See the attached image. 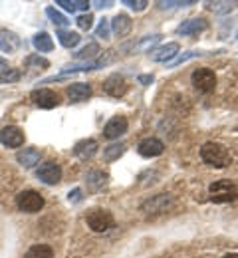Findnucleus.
<instances>
[{
    "instance_id": "nucleus-1",
    "label": "nucleus",
    "mask_w": 238,
    "mask_h": 258,
    "mask_svg": "<svg viewBox=\"0 0 238 258\" xmlns=\"http://www.w3.org/2000/svg\"><path fill=\"white\" fill-rule=\"evenodd\" d=\"M201 157H203V161L206 165H210L214 169H224L232 161L228 149L224 145H220V143H214V141L204 143L203 149H201Z\"/></svg>"
},
{
    "instance_id": "nucleus-2",
    "label": "nucleus",
    "mask_w": 238,
    "mask_h": 258,
    "mask_svg": "<svg viewBox=\"0 0 238 258\" xmlns=\"http://www.w3.org/2000/svg\"><path fill=\"white\" fill-rule=\"evenodd\" d=\"M208 193H210V201L214 203H234L238 199V187L232 181H214L210 187H208Z\"/></svg>"
},
{
    "instance_id": "nucleus-3",
    "label": "nucleus",
    "mask_w": 238,
    "mask_h": 258,
    "mask_svg": "<svg viewBox=\"0 0 238 258\" xmlns=\"http://www.w3.org/2000/svg\"><path fill=\"white\" fill-rule=\"evenodd\" d=\"M86 223L88 226L94 230V232H105L113 226V215L105 209H92L88 215H86Z\"/></svg>"
},
{
    "instance_id": "nucleus-4",
    "label": "nucleus",
    "mask_w": 238,
    "mask_h": 258,
    "mask_svg": "<svg viewBox=\"0 0 238 258\" xmlns=\"http://www.w3.org/2000/svg\"><path fill=\"white\" fill-rule=\"evenodd\" d=\"M173 207H175L173 197L163 193V195H157V197L147 199V201L141 205V211L147 213V215H163V213H167Z\"/></svg>"
},
{
    "instance_id": "nucleus-5",
    "label": "nucleus",
    "mask_w": 238,
    "mask_h": 258,
    "mask_svg": "<svg viewBox=\"0 0 238 258\" xmlns=\"http://www.w3.org/2000/svg\"><path fill=\"white\" fill-rule=\"evenodd\" d=\"M191 80H193L195 90L201 92V94L212 92L214 86H216V76H214V72L208 70V68H199V70H195L193 76H191Z\"/></svg>"
},
{
    "instance_id": "nucleus-6",
    "label": "nucleus",
    "mask_w": 238,
    "mask_h": 258,
    "mask_svg": "<svg viewBox=\"0 0 238 258\" xmlns=\"http://www.w3.org/2000/svg\"><path fill=\"white\" fill-rule=\"evenodd\" d=\"M16 207L22 213H38L44 207V197L36 191H22L16 197Z\"/></svg>"
},
{
    "instance_id": "nucleus-7",
    "label": "nucleus",
    "mask_w": 238,
    "mask_h": 258,
    "mask_svg": "<svg viewBox=\"0 0 238 258\" xmlns=\"http://www.w3.org/2000/svg\"><path fill=\"white\" fill-rule=\"evenodd\" d=\"M36 177L46 185H58L62 181V167L56 161H46L36 171Z\"/></svg>"
},
{
    "instance_id": "nucleus-8",
    "label": "nucleus",
    "mask_w": 238,
    "mask_h": 258,
    "mask_svg": "<svg viewBox=\"0 0 238 258\" xmlns=\"http://www.w3.org/2000/svg\"><path fill=\"white\" fill-rule=\"evenodd\" d=\"M0 143L4 147H10V149L22 147L24 145V131L16 125H8V127L0 129Z\"/></svg>"
},
{
    "instance_id": "nucleus-9",
    "label": "nucleus",
    "mask_w": 238,
    "mask_h": 258,
    "mask_svg": "<svg viewBox=\"0 0 238 258\" xmlns=\"http://www.w3.org/2000/svg\"><path fill=\"white\" fill-rule=\"evenodd\" d=\"M103 92L111 97L125 96V92H127V82H125V78L119 76V74H111V76L103 82Z\"/></svg>"
},
{
    "instance_id": "nucleus-10",
    "label": "nucleus",
    "mask_w": 238,
    "mask_h": 258,
    "mask_svg": "<svg viewBox=\"0 0 238 258\" xmlns=\"http://www.w3.org/2000/svg\"><path fill=\"white\" fill-rule=\"evenodd\" d=\"M32 101H34L38 107H42V109H52V107H56L58 103H60V97L58 94H54L52 90H46V88H40V90H34L32 94Z\"/></svg>"
},
{
    "instance_id": "nucleus-11",
    "label": "nucleus",
    "mask_w": 238,
    "mask_h": 258,
    "mask_svg": "<svg viewBox=\"0 0 238 258\" xmlns=\"http://www.w3.org/2000/svg\"><path fill=\"white\" fill-rule=\"evenodd\" d=\"M137 151H139V155H143V157H159V155L165 151V145H163V141L157 139V137H147V139H143V141L139 143Z\"/></svg>"
},
{
    "instance_id": "nucleus-12",
    "label": "nucleus",
    "mask_w": 238,
    "mask_h": 258,
    "mask_svg": "<svg viewBox=\"0 0 238 258\" xmlns=\"http://www.w3.org/2000/svg\"><path fill=\"white\" fill-rule=\"evenodd\" d=\"M127 117H123V115H115V117H111L107 123H105V127H103V135L107 137V139H117L119 135H123L125 131H127Z\"/></svg>"
},
{
    "instance_id": "nucleus-13",
    "label": "nucleus",
    "mask_w": 238,
    "mask_h": 258,
    "mask_svg": "<svg viewBox=\"0 0 238 258\" xmlns=\"http://www.w3.org/2000/svg\"><path fill=\"white\" fill-rule=\"evenodd\" d=\"M96 153H98V141H96V139H82V141H77L75 147H73V155H75L77 159H82V161L92 159Z\"/></svg>"
},
{
    "instance_id": "nucleus-14",
    "label": "nucleus",
    "mask_w": 238,
    "mask_h": 258,
    "mask_svg": "<svg viewBox=\"0 0 238 258\" xmlns=\"http://www.w3.org/2000/svg\"><path fill=\"white\" fill-rule=\"evenodd\" d=\"M208 28L206 20L203 18H191V20H185L179 28H177V34L179 36H195V34H201Z\"/></svg>"
},
{
    "instance_id": "nucleus-15",
    "label": "nucleus",
    "mask_w": 238,
    "mask_h": 258,
    "mask_svg": "<svg viewBox=\"0 0 238 258\" xmlns=\"http://www.w3.org/2000/svg\"><path fill=\"white\" fill-rule=\"evenodd\" d=\"M131 28H133V22H131V18L127 14H117L111 20V32L115 36H119V38H125L127 34L131 32Z\"/></svg>"
},
{
    "instance_id": "nucleus-16",
    "label": "nucleus",
    "mask_w": 238,
    "mask_h": 258,
    "mask_svg": "<svg viewBox=\"0 0 238 258\" xmlns=\"http://www.w3.org/2000/svg\"><path fill=\"white\" fill-rule=\"evenodd\" d=\"M177 54H179V44H177V42H171L167 46H161V48L153 50V52H151V58H153L155 62H167V64H169L171 60H175Z\"/></svg>"
},
{
    "instance_id": "nucleus-17",
    "label": "nucleus",
    "mask_w": 238,
    "mask_h": 258,
    "mask_svg": "<svg viewBox=\"0 0 238 258\" xmlns=\"http://www.w3.org/2000/svg\"><path fill=\"white\" fill-rule=\"evenodd\" d=\"M107 181H109V175L107 173H103V171H90L88 177H86L88 191H92V193L102 191L103 187L107 185Z\"/></svg>"
},
{
    "instance_id": "nucleus-18",
    "label": "nucleus",
    "mask_w": 238,
    "mask_h": 258,
    "mask_svg": "<svg viewBox=\"0 0 238 258\" xmlns=\"http://www.w3.org/2000/svg\"><path fill=\"white\" fill-rule=\"evenodd\" d=\"M42 159V153L36 149V147H28V149H22V151H18V155H16V161L20 163L22 167H26V169H32L34 165H38Z\"/></svg>"
},
{
    "instance_id": "nucleus-19",
    "label": "nucleus",
    "mask_w": 238,
    "mask_h": 258,
    "mask_svg": "<svg viewBox=\"0 0 238 258\" xmlns=\"http://www.w3.org/2000/svg\"><path fill=\"white\" fill-rule=\"evenodd\" d=\"M20 46H22V40L14 32H8V30H2V32H0V48H2L4 52L12 54V52H16Z\"/></svg>"
},
{
    "instance_id": "nucleus-20",
    "label": "nucleus",
    "mask_w": 238,
    "mask_h": 258,
    "mask_svg": "<svg viewBox=\"0 0 238 258\" xmlns=\"http://www.w3.org/2000/svg\"><path fill=\"white\" fill-rule=\"evenodd\" d=\"M161 40V36L159 34H155V36H145L141 42H133V44H125V46H121V50L123 52H145V50H149V48H153L157 42Z\"/></svg>"
},
{
    "instance_id": "nucleus-21",
    "label": "nucleus",
    "mask_w": 238,
    "mask_h": 258,
    "mask_svg": "<svg viewBox=\"0 0 238 258\" xmlns=\"http://www.w3.org/2000/svg\"><path fill=\"white\" fill-rule=\"evenodd\" d=\"M68 97L71 101H86L88 97H92V88L88 84L75 82V84L68 86Z\"/></svg>"
},
{
    "instance_id": "nucleus-22",
    "label": "nucleus",
    "mask_w": 238,
    "mask_h": 258,
    "mask_svg": "<svg viewBox=\"0 0 238 258\" xmlns=\"http://www.w3.org/2000/svg\"><path fill=\"white\" fill-rule=\"evenodd\" d=\"M32 44L38 52H52L54 50V40L48 32H38L32 40Z\"/></svg>"
},
{
    "instance_id": "nucleus-23",
    "label": "nucleus",
    "mask_w": 238,
    "mask_h": 258,
    "mask_svg": "<svg viewBox=\"0 0 238 258\" xmlns=\"http://www.w3.org/2000/svg\"><path fill=\"white\" fill-rule=\"evenodd\" d=\"M98 56H100V46H98L96 42L88 44L86 48H82V50L75 54V58H77L80 62H94V58H98Z\"/></svg>"
},
{
    "instance_id": "nucleus-24",
    "label": "nucleus",
    "mask_w": 238,
    "mask_h": 258,
    "mask_svg": "<svg viewBox=\"0 0 238 258\" xmlns=\"http://www.w3.org/2000/svg\"><path fill=\"white\" fill-rule=\"evenodd\" d=\"M125 149H127L125 143H113V145H109V147L103 149V159L105 161H115V159H119L125 153Z\"/></svg>"
},
{
    "instance_id": "nucleus-25",
    "label": "nucleus",
    "mask_w": 238,
    "mask_h": 258,
    "mask_svg": "<svg viewBox=\"0 0 238 258\" xmlns=\"http://www.w3.org/2000/svg\"><path fill=\"white\" fill-rule=\"evenodd\" d=\"M58 40H60V44L64 46V48H75L77 44H80V34L77 32H71V30H60L58 32Z\"/></svg>"
},
{
    "instance_id": "nucleus-26",
    "label": "nucleus",
    "mask_w": 238,
    "mask_h": 258,
    "mask_svg": "<svg viewBox=\"0 0 238 258\" xmlns=\"http://www.w3.org/2000/svg\"><path fill=\"white\" fill-rule=\"evenodd\" d=\"M24 258H54V250L48 244H34Z\"/></svg>"
},
{
    "instance_id": "nucleus-27",
    "label": "nucleus",
    "mask_w": 238,
    "mask_h": 258,
    "mask_svg": "<svg viewBox=\"0 0 238 258\" xmlns=\"http://www.w3.org/2000/svg\"><path fill=\"white\" fill-rule=\"evenodd\" d=\"M58 6H64L68 12H80V10H88V0H58Z\"/></svg>"
},
{
    "instance_id": "nucleus-28",
    "label": "nucleus",
    "mask_w": 238,
    "mask_h": 258,
    "mask_svg": "<svg viewBox=\"0 0 238 258\" xmlns=\"http://www.w3.org/2000/svg\"><path fill=\"white\" fill-rule=\"evenodd\" d=\"M46 16L52 20V24L54 26H58V28H62V26H68L69 22H68V18L62 14V12H58L56 8H52V6H48L46 8Z\"/></svg>"
},
{
    "instance_id": "nucleus-29",
    "label": "nucleus",
    "mask_w": 238,
    "mask_h": 258,
    "mask_svg": "<svg viewBox=\"0 0 238 258\" xmlns=\"http://www.w3.org/2000/svg\"><path fill=\"white\" fill-rule=\"evenodd\" d=\"M234 6H236V2H208V4H206L208 10L218 12V14H222V12H230Z\"/></svg>"
},
{
    "instance_id": "nucleus-30",
    "label": "nucleus",
    "mask_w": 238,
    "mask_h": 258,
    "mask_svg": "<svg viewBox=\"0 0 238 258\" xmlns=\"http://www.w3.org/2000/svg\"><path fill=\"white\" fill-rule=\"evenodd\" d=\"M199 56H203V52H185V54H181V56H177L175 60H171L169 68H177V66L185 64V62H189V60H193V58H199Z\"/></svg>"
},
{
    "instance_id": "nucleus-31",
    "label": "nucleus",
    "mask_w": 238,
    "mask_h": 258,
    "mask_svg": "<svg viewBox=\"0 0 238 258\" xmlns=\"http://www.w3.org/2000/svg\"><path fill=\"white\" fill-rule=\"evenodd\" d=\"M159 4V8H179V6H191V4H195V0H169V2H165V0H161V2H157Z\"/></svg>"
},
{
    "instance_id": "nucleus-32",
    "label": "nucleus",
    "mask_w": 238,
    "mask_h": 258,
    "mask_svg": "<svg viewBox=\"0 0 238 258\" xmlns=\"http://www.w3.org/2000/svg\"><path fill=\"white\" fill-rule=\"evenodd\" d=\"M20 80V72L18 70H4L2 76H0V84H6V82H18Z\"/></svg>"
},
{
    "instance_id": "nucleus-33",
    "label": "nucleus",
    "mask_w": 238,
    "mask_h": 258,
    "mask_svg": "<svg viewBox=\"0 0 238 258\" xmlns=\"http://www.w3.org/2000/svg\"><path fill=\"white\" fill-rule=\"evenodd\" d=\"M75 22H77V26H80L82 30H90V28L94 26V16H92V14H84V16H80Z\"/></svg>"
},
{
    "instance_id": "nucleus-34",
    "label": "nucleus",
    "mask_w": 238,
    "mask_h": 258,
    "mask_svg": "<svg viewBox=\"0 0 238 258\" xmlns=\"http://www.w3.org/2000/svg\"><path fill=\"white\" fill-rule=\"evenodd\" d=\"M96 34H98V38H103V40H107V38H109V34H111V28H109V20H102V22H100V26H98V30H96Z\"/></svg>"
},
{
    "instance_id": "nucleus-35",
    "label": "nucleus",
    "mask_w": 238,
    "mask_h": 258,
    "mask_svg": "<svg viewBox=\"0 0 238 258\" xmlns=\"http://www.w3.org/2000/svg\"><path fill=\"white\" fill-rule=\"evenodd\" d=\"M26 66H36V68H48L50 62L46 58H40V56H28L26 58Z\"/></svg>"
},
{
    "instance_id": "nucleus-36",
    "label": "nucleus",
    "mask_w": 238,
    "mask_h": 258,
    "mask_svg": "<svg viewBox=\"0 0 238 258\" xmlns=\"http://www.w3.org/2000/svg\"><path fill=\"white\" fill-rule=\"evenodd\" d=\"M123 4H127L129 8H133V10H137V12H141V10H145L147 8V0H123Z\"/></svg>"
},
{
    "instance_id": "nucleus-37",
    "label": "nucleus",
    "mask_w": 238,
    "mask_h": 258,
    "mask_svg": "<svg viewBox=\"0 0 238 258\" xmlns=\"http://www.w3.org/2000/svg\"><path fill=\"white\" fill-rule=\"evenodd\" d=\"M82 189H73V191H69L68 195V201L69 203H73V205H77V203H82L84 201V197H82Z\"/></svg>"
},
{
    "instance_id": "nucleus-38",
    "label": "nucleus",
    "mask_w": 238,
    "mask_h": 258,
    "mask_svg": "<svg viewBox=\"0 0 238 258\" xmlns=\"http://www.w3.org/2000/svg\"><path fill=\"white\" fill-rule=\"evenodd\" d=\"M137 80H139V84H143V86H149V84L153 82V74H149V76H139Z\"/></svg>"
},
{
    "instance_id": "nucleus-39",
    "label": "nucleus",
    "mask_w": 238,
    "mask_h": 258,
    "mask_svg": "<svg viewBox=\"0 0 238 258\" xmlns=\"http://www.w3.org/2000/svg\"><path fill=\"white\" fill-rule=\"evenodd\" d=\"M94 4H96V8H107V6H111V2H100V0L94 2Z\"/></svg>"
},
{
    "instance_id": "nucleus-40",
    "label": "nucleus",
    "mask_w": 238,
    "mask_h": 258,
    "mask_svg": "<svg viewBox=\"0 0 238 258\" xmlns=\"http://www.w3.org/2000/svg\"><path fill=\"white\" fill-rule=\"evenodd\" d=\"M6 68H8V64H6V60H2V58H0V72H4Z\"/></svg>"
},
{
    "instance_id": "nucleus-41",
    "label": "nucleus",
    "mask_w": 238,
    "mask_h": 258,
    "mask_svg": "<svg viewBox=\"0 0 238 258\" xmlns=\"http://www.w3.org/2000/svg\"><path fill=\"white\" fill-rule=\"evenodd\" d=\"M224 258H238V254H226Z\"/></svg>"
}]
</instances>
